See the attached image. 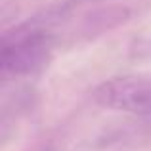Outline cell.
<instances>
[{"instance_id":"1","label":"cell","mask_w":151,"mask_h":151,"mask_svg":"<svg viewBox=\"0 0 151 151\" xmlns=\"http://www.w3.org/2000/svg\"><path fill=\"white\" fill-rule=\"evenodd\" d=\"M52 40L40 29L21 27L8 33L2 40V73L4 75H29L38 71L50 58Z\"/></svg>"},{"instance_id":"2","label":"cell","mask_w":151,"mask_h":151,"mask_svg":"<svg viewBox=\"0 0 151 151\" xmlns=\"http://www.w3.org/2000/svg\"><path fill=\"white\" fill-rule=\"evenodd\" d=\"M92 96L105 109L151 117V78L113 77L98 84Z\"/></svg>"},{"instance_id":"3","label":"cell","mask_w":151,"mask_h":151,"mask_svg":"<svg viewBox=\"0 0 151 151\" xmlns=\"http://www.w3.org/2000/svg\"><path fill=\"white\" fill-rule=\"evenodd\" d=\"M73 2H100V0H73Z\"/></svg>"}]
</instances>
